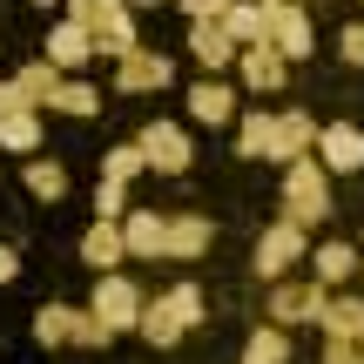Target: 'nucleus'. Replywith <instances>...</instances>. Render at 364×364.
Here are the masks:
<instances>
[{"mask_svg": "<svg viewBox=\"0 0 364 364\" xmlns=\"http://www.w3.org/2000/svg\"><path fill=\"white\" fill-rule=\"evenodd\" d=\"M203 290L196 284H176V290H162V297H149L142 304V324H135V338L142 344H156V351H169V344H182L196 324H203Z\"/></svg>", "mask_w": 364, "mask_h": 364, "instance_id": "1", "label": "nucleus"}, {"mask_svg": "<svg viewBox=\"0 0 364 364\" xmlns=\"http://www.w3.org/2000/svg\"><path fill=\"white\" fill-rule=\"evenodd\" d=\"M68 21L88 34L95 54H108V61H122V54L142 48V34H135V7H122V0H68Z\"/></svg>", "mask_w": 364, "mask_h": 364, "instance_id": "2", "label": "nucleus"}, {"mask_svg": "<svg viewBox=\"0 0 364 364\" xmlns=\"http://www.w3.org/2000/svg\"><path fill=\"white\" fill-rule=\"evenodd\" d=\"M284 223H297V230L331 223V176H324V162H317V156L284 162Z\"/></svg>", "mask_w": 364, "mask_h": 364, "instance_id": "3", "label": "nucleus"}, {"mask_svg": "<svg viewBox=\"0 0 364 364\" xmlns=\"http://www.w3.org/2000/svg\"><path fill=\"white\" fill-rule=\"evenodd\" d=\"M34 344H48V351H61V344L102 351V344H115V331H108L88 304H81V311H75V304H41V311H34Z\"/></svg>", "mask_w": 364, "mask_h": 364, "instance_id": "4", "label": "nucleus"}, {"mask_svg": "<svg viewBox=\"0 0 364 364\" xmlns=\"http://www.w3.org/2000/svg\"><path fill=\"white\" fill-rule=\"evenodd\" d=\"M263 48H277L284 61H311L317 34H311L304 0H263Z\"/></svg>", "mask_w": 364, "mask_h": 364, "instance_id": "5", "label": "nucleus"}, {"mask_svg": "<svg viewBox=\"0 0 364 364\" xmlns=\"http://www.w3.org/2000/svg\"><path fill=\"white\" fill-rule=\"evenodd\" d=\"M324 304H331V290L317 284V277H284V284H270V324L277 331H297V324H317L324 317Z\"/></svg>", "mask_w": 364, "mask_h": 364, "instance_id": "6", "label": "nucleus"}, {"mask_svg": "<svg viewBox=\"0 0 364 364\" xmlns=\"http://www.w3.org/2000/svg\"><path fill=\"white\" fill-rule=\"evenodd\" d=\"M304 257H311V230H297V223H284V216H277L270 230L257 236V257H250V263H257V277H270V284H284V277L297 270Z\"/></svg>", "mask_w": 364, "mask_h": 364, "instance_id": "7", "label": "nucleus"}, {"mask_svg": "<svg viewBox=\"0 0 364 364\" xmlns=\"http://www.w3.org/2000/svg\"><path fill=\"white\" fill-rule=\"evenodd\" d=\"M135 149H142V162L156 176H189V162H196V142L182 135V122H149L135 135Z\"/></svg>", "mask_w": 364, "mask_h": 364, "instance_id": "8", "label": "nucleus"}, {"mask_svg": "<svg viewBox=\"0 0 364 364\" xmlns=\"http://www.w3.org/2000/svg\"><path fill=\"white\" fill-rule=\"evenodd\" d=\"M142 304H149V297H142V290L129 284V277H122V270H108L102 284H95L88 311H95V317H102V324H108V331L122 338V331H135V324H142Z\"/></svg>", "mask_w": 364, "mask_h": 364, "instance_id": "9", "label": "nucleus"}, {"mask_svg": "<svg viewBox=\"0 0 364 364\" xmlns=\"http://www.w3.org/2000/svg\"><path fill=\"white\" fill-rule=\"evenodd\" d=\"M169 81H176V61L156 54V48H135V54L115 61V95H162Z\"/></svg>", "mask_w": 364, "mask_h": 364, "instance_id": "10", "label": "nucleus"}, {"mask_svg": "<svg viewBox=\"0 0 364 364\" xmlns=\"http://www.w3.org/2000/svg\"><path fill=\"white\" fill-rule=\"evenodd\" d=\"M317 162H324V176H358L364 169V129L358 122H331V129H317Z\"/></svg>", "mask_w": 364, "mask_h": 364, "instance_id": "11", "label": "nucleus"}, {"mask_svg": "<svg viewBox=\"0 0 364 364\" xmlns=\"http://www.w3.org/2000/svg\"><path fill=\"white\" fill-rule=\"evenodd\" d=\"M122 243H129V257L169 263V216H156V209H129V216H122Z\"/></svg>", "mask_w": 364, "mask_h": 364, "instance_id": "12", "label": "nucleus"}, {"mask_svg": "<svg viewBox=\"0 0 364 364\" xmlns=\"http://www.w3.org/2000/svg\"><path fill=\"white\" fill-rule=\"evenodd\" d=\"M236 81H243L250 95H277L290 81V61L277 48H236Z\"/></svg>", "mask_w": 364, "mask_h": 364, "instance_id": "13", "label": "nucleus"}, {"mask_svg": "<svg viewBox=\"0 0 364 364\" xmlns=\"http://www.w3.org/2000/svg\"><path fill=\"white\" fill-rule=\"evenodd\" d=\"M0 149H14V156L48 149V142H41V108H21V102L7 95V102H0Z\"/></svg>", "mask_w": 364, "mask_h": 364, "instance_id": "14", "label": "nucleus"}, {"mask_svg": "<svg viewBox=\"0 0 364 364\" xmlns=\"http://www.w3.org/2000/svg\"><path fill=\"white\" fill-rule=\"evenodd\" d=\"M189 115L203 122V129H223V122H236V88H230V81H216V75L196 81V88H189Z\"/></svg>", "mask_w": 364, "mask_h": 364, "instance_id": "15", "label": "nucleus"}, {"mask_svg": "<svg viewBox=\"0 0 364 364\" xmlns=\"http://www.w3.org/2000/svg\"><path fill=\"white\" fill-rule=\"evenodd\" d=\"M54 88H61V68H54V61H27V68H14V81H7V95L21 108H48Z\"/></svg>", "mask_w": 364, "mask_h": 364, "instance_id": "16", "label": "nucleus"}, {"mask_svg": "<svg viewBox=\"0 0 364 364\" xmlns=\"http://www.w3.org/2000/svg\"><path fill=\"white\" fill-rule=\"evenodd\" d=\"M41 61H54L61 75H81V68L95 61V48H88V34H81L75 21H61V27L48 34V48H41Z\"/></svg>", "mask_w": 364, "mask_h": 364, "instance_id": "17", "label": "nucleus"}, {"mask_svg": "<svg viewBox=\"0 0 364 364\" xmlns=\"http://www.w3.org/2000/svg\"><path fill=\"white\" fill-rule=\"evenodd\" d=\"M189 54L209 68V75H223V68H236V41L223 34V21H196L189 27Z\"/></svg>", "mask_w": 364, "mask_h": 364, "instance_id": "18", "label": "nucleus"}, {"mask_svg": "<svg viewBox=\"0 0 364 364\" xmlns=\"http://www.w3.org/2000/svg\"><path fill=\"white\" fill-rule=\"evenodd\" d=\"M351 270H364V250H351V243H317V250H311V277H317L324 290H338Z\"/></svg>", "mask_w": 364, "mask_h": 364, "instance_id": "19", "label": "nucleus"}, {"mask_svg": "<svg viewBox=\"0 0 364 364\" xmlns=\"http://www.w3.org/2000/svg\"><path fill=\"white\" fill-rule=\"evenodd\" d=\"M236 156H250V162L270 156L277 162V115H270V108H250V115L236 122Z\"/></svg>", "mask_w": 364, "mask_h": 364, "instance_id": "20", "label": "nucleus"}, {"mask_svg": "<svg viewBox=\"0 0 364 364\" xmlns=\"http://www.w3.org/2000/svg\"><path fill=\"white\" fill-rule=\"evenodd\" d=\"M317 149V122L304 115V108H284L277 115V162H297V156H311Z\"/></svg>", "mask_w": 364, "mask_h": 364, "instance_id": "21", "label": "nucleus"}, {"mask_svg": "<svg viewBox=\"0 0 364 364\" xmlns=\"http://www.w3.org/2000/svg\"><path fill=\"white\" fill-rule=\"evenodd\" d=\"M317 324H324V338H331V344H351V338H364V297H351V290H344V297H331Z\"/></svg>", "mask_w": 364, "mask_h": 364, "instance_id": "22", "label": "nucleus"}, {"mask_svg": "<svg viewBox=\"0 0 364 364\" xmlns=\"http://www.w3.org/2000/svg\"><path fill=\"white\" fill-rule=\"evenodd\" d=\"M81 257L95 263V270H115L122 257H129V243H122V223H88V236H81Z\"/></svg>", "mask_w": 364, "mask_h": 364, "instance_id": "23", "label": "nucleus"}, {"mask_svg": "<svg viewBox=\"0 0 364 364\" xmlns=\"http://www.w3.org/2000/svg\"><path fill=\"white\" fill-rule=\"evenodd\" d=\"M48 108H54V115H81V122H95V115H102V88H88L81 75H61V88L48 95Z\"/></svg>", "mask_w": 364, "mask_h": 364, "instance_id": "24", "label": "nucleus"}, {"mask_svg": "<svg viewBox=\"0 0 364 364\" xmlns=\"http://www.w3.org/2000/svg\"><path fill=\"white\" fill-rule=\"evenodd\" d=\"M216 243V223L209 216H169V263L176 257H203Z\"/></svg>", "mask_w": 364, "mask_h": 364, "instance_id": "25", "label": "nucleus"}, {"mask_svg": "<svg viewBox=\"0 0 364 364\" xmlns=\"http://www.w3.org/2000/svg\"><path fill=\"white\" fill-rule=\"evenodd\" d=\"M223 34H230L236 48H263V0H230V14H223Z\"/></svg>", "mask_w": 364, "mask_h": 364, "instance_id": "26", "label": "nucleus"}, {"mask_svg": "<svg viewBox=\"0 0 364 364\" xmlns=\"http://www.w3.org/2000/svg\"><path fill=\"white\" fill-rule=\"evenodd\" d=\"M21 182H27V196H34V203H61V196H68V169H61V162H48V156L27 162Z\"/></svg>", "mask_w": 364, "mask_h": 364, "instance_id": "27", "label": "nucleus"}, {"mask_svg": "<svg viewBox=\"0 0 364 364\" xmlns=\"http://www.w3.org/2000/svg\"><path fill=\"white\" fill-rule=\"evenodd\" d=\"M243 364H290V331H277V324H263L257 338L243 344Z\"/></svg>", "mask_w": 364, "mask_h": 364, "instance_id": "28", "label": "nucleus"}, {"mask_svg": "<svg viewBox=\"0 0 364 364\" xmlns=\"http://www.w3.org/2000/svg\"><path fill=\"white\" fill-rule=\"evenodd\" d=\"M142 169H149V162H142V149H135V142H115V149L102 156V182H122V189H129Z\"/></svg>", "mask_w": 364, "mask_h": 364, "instance_id": "29", "label": "nucleus"}, {"mask_svg": "<svg viewBox=\"0 0 364 364\" xmlns=\"http://www.w3.org/2000/svg\"><path fill=\"white\" fill-rule=\"evenodd\" d=\"M129 216V189L122 182H95V223H122Z\"/></svg>", "mask_w": 364, "mask_h": 364, "instance_id": "30", "label": "nucleus"}, {"mask_svg": "<svg viewBox=\"0 0 364 364\" xmlns=\"http://www.w3.org/2000/svg\"><path fill=\"white\" fill-rule=\"evenodd\" d=\"M338 54H344V68H364V21H351L338 34Z\"/></svg>", "mask_w": 364, "mask_h": 364, "instance_id": "31", "label": "nucleus"}, {"mask_svg": "<svg viewBox=\"0 0 364 364\" xmlns=\"http://www.w3.org/2000/svg\"><path fill=\"white\" fill-rule=\"evenodd\" d=\"M182 14H189V27H196V21H223L230 0H182Z\"/></svg>", "mask_w": 364, "mask_h": 364, "instance_id": "32", "label": "nucleus"}, {"mask_svg": "<svg viewBox=\"0 0 364 364\" xmlns=\"http://www.w3.org/2000/svg\"><path fill=\"white\" fill-rule=\"evenodd\" d=\"M324 364H364V338H351V344H324Z\"/></svg>", "mask_w": 364, "mask_h": 364, "instance_id": "33", "label": "nucleus"}, {"mask_svg": "<svg viewBox=\"0 0 364 364\" xmlns=\"http://www.w3.org/2000/svg\"><path fill=\"white\" fill-rule=\"evenodd\" d=\"M21 277V257H14V243H0V284H14Z\"/></svg>", "mask_w": 364, "mask_h": 364, "instance_id": "34", "label": "nucleus"}, {"mask_svg": "<svg viewBox=\"0 0 364 364\" xmlns=\"http://www.w3.org/2000/svg\"><path fill=\"white\" fill-rule=\"evenodd\" d=\"M122 7H162V0H122Z\"/></svg>", "mask_w": 364, "mask_h": 364, "instance_id": "35", "label": "nucleus"}, {"mask_svg": "<svg viewBox=\"0 0 364 364\" xmlns=\"http://www.w3.org/2000/svg\"><path fill=\"white\" fill-rule=\"evenodd\" d=\"M34 7H54V0H34Z\"/></svg>", "mask_w": 364, "mask_h": 364, "instance_id": "36", "label": "nucleus"}, {"mask_svg": "<svg viewBox=\"0 0 364 364\" xmlns=\"http://www.w3.org/2000/svg\"><path fill=\"white\" fill-rule=\"evenodd\" d=\"M0 95H7V81H0Z\"/></svg>", "mask_w": 364, "mask_h": 364, "instance_id": "37", "label": "nucleus"}]
</instances>
